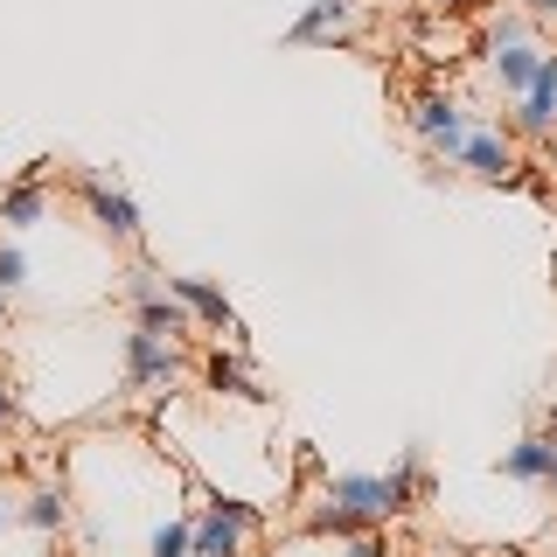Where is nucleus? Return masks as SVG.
Masks as SVG:
<instances>
[{
    "label": "nucleus",
    "instance_id": "f257e3e1",
    "mask_svg": "<svg viewBox=\"0 0 557 557\" xmlns=\"http://www.w3.org/2000/svg\"><path fill=\"white\" fill-rule=\"evenodd\" d=\"M126 307H133V321H139V327H153V335H168V342L196 335V313L174 300L168 278H161V272H147V265H133V272H126Z\"/></svg>",
    "mask_w": 557,
    "mask_h": 557
},
{
    "label": "nucleus",
    "instance_id": "f03ea898",
    "mask_svg": "<svg viewBox=\"0 0 557 557\" xmlns=\"http://www.w3.org/2000/svg\"><path fill=\"white\" fill-rule=\"evenodd\" d=\"M182 376V342L153 335V327H126V391H174Z\"/></svg>",
    "mask_w": 557,
    "mask_h": 557
},
{
    "label": "nucleus",
    "instance_id": "7ed1b4c3",
    "mask_svg": "<svg viewBox=\"0 0 557 557\" xmlns=\"http://www.w3.org/2000/svg\"><path fill=\"white\" fill-rule=\"evenodd\" d=\"M77 196H84V209H91V223H98V231L112 237V244H126V251H133V244H139V209H133L126 188H119V182H104L98 168H77Z\"/></svg>",
    "mask_w": 557,
    "mask_h": 557
},
{
    "label": "nucleus",
    "instance_id": "20e7f679",
    "mask_svg": "<svg viewBox=\"0 0 557 557\" xmlns=\"http://www.w3.org/2000/svg\"><path fill=\"white\" fill-rule=\"evenodd\" d=\"M411 133L425 139L440 161H453V153H460V139H467V104L453 98V91H425V98L411 104Z\"/></svg>",
    "mask_w": 557,
    "mask_h": 557
},
{
    "label": "nucleus",
    "instance_id": "39448f33",
    "mask_svg": "<svg viewBox=\"0 0 557 557\" xmlns=\"http://www.w3.org/2000/svg\"><path fill=\"white\" fill-rule=\"evenodd\" d=\"M509 133H522V139H550V133H557V57H550V49H544V63H536L530 91L516 98Z\"/></svg>",
    "mask_w": 557,
    "mask_h": 557
},
{
    "label": "nucleus",
    "instance_id": "423d86ee",
    "mask_svg": "<svg viewBox=\"0 0 557 557\" xmlns=\"http://www.w3.org/2000/svg\"><path fill=\"white\" fill-rule=\"evenodd\" d=\"M453 168H467L474 182H516V147L502 126H467L460 153H453Z\"/></svg>",
    "mask_w": 557,
    "mask_h": 557
},
{
    "label": "nucleus",
    "instance_id": "0eeeda50",
    "mask_svg": "<svg viewBox=\"0 0 557 557\" xmlns=\"http://www.w3.org/2000/svg\"><path fill=\"white\" fill-rule=\"evenodd\" d=\"M356 14H362V0H313V8L300 14V22L286 28V42H293V49L348 42V35H356Z\"/></svg>",
    "mask_w": 557,
    "mask_h": 557
},
{
    "label": "nucleus",
    "instance_id": "6e6552de",
    "mask_svg": "<svg viewBox=\"0 0 557 557\" xmlns=\"http://www.w3.org/2000/svg\"><path fill=\"white\" fill-rule=\"evenodd\" d=\"M168 293H174V300H182L188 313H196L202 327H216L223 342H237V348H244V321H237V307L223 300V286H209V278H168Z\"/></svg>",
    "mask_w": 557,
    "mask_h": 557
},
{
    "label": "nucleus",
    "instance_id": "1a4fd4ad",
    "mask_svg": "<svg viewBox=\"0 0 557 557\" xmlns=\"http://www.w3.org/2000/svg\"><path fill=\"white\" fill-rule=\"evenodd\" d=\"M327 502L356 509L362 522H391V516H397V502H391V481H383V474H335V481H327Z\"/></svg>",
    "mask_w": 557,
    "mask_h": 557
},
{
    "label": "nucleus",
    "instance_id": "9d476101",
    "mask_svg": "<svg viewBox=\"0 0 557 557\" xmlns=\"http://www.w3.org/2000/svg\"><path fill=\"white\" fill-rule=\"evenodd\" d=\"M202 383H209L216 397H237V405H265V383L244 370L237 342H231V348H209V356H202Z\"/></svg>",
    "mask_w": 557,
    "mask_h": 557
},
{
    "label": "nucleus",
    "instance_id": "9b49d317",
    "mask_svg": "<svg viewBox=\"0 0 557 557\" xmlns=\"http://www.w3.org/2000/svg\"><path fill=\"white\" fill-rule=\"evenodd\" d=\"M188 557H244V530L223 509H202L188 522Z\"/></svg>",
    "mask_w": 557,
    "mask_h": 557
},
{
    "label": "nucleus",
    "instance_id": "f8f14e48",
    "mask_svg": "<svg viewBox=\"0 0 557 557\" xmlns=\"http://www.w3.org/2000/svg\"><path fill=\"white\" fill-rule=\"evenodd\" d=\"M502 474L522 487H550V432H522V440L502 453Z\"/></svg>",
    "mask_w": 557,
    "mask_h": 557
},
{
    "label": "nucleus",
    "instance_id": "ddd939ff",
    "mask_svg": "<svg viewBox=\"0 0 557 557\" xmlns=\"http://www.w3.org/2000/svg\"><path fill=\"white\" fill-rule=\"evenodd\" d=\"M42 216H49V188H42V174H28V182L0 188V231H35Z\"/></svg>",
    "mask_w": 557,
    "mask_h": 557
},
{
    "label": "nucleus",
    "instance_id": "4468645a",
    "mask_svg": "<svg viewBox=\"0 0 557 557\" xmlns=\"http://www.w3.org/2000/svg\"><path fill=\"white\" fill-rule=\"evenodd\" d=\"M383 481H391V502H397V516H405V509H418V502L432 495V474H425V446H405V453H397V467H391Z\"/></svg>",
    "mask_w": 557,
    "mask_h": 557
},
{
    "label": "nucleus",
    "instance_id": "2eb2a0df",
    "mask_svg": "<svg viewBox=\"0 0 557 557\" xmlns=\"http://www.w3.org/2000/svg\"><path fill=\"white\" fill-rule=\"evenodd\" d=\"M536 63H544V49H536V42H516V49H487V70H495V84H502L509 98H522V91H530Z\"/></svg>",
    "mask_w": 557,
    "mask_h": 557
},
{
    "label": "nucleus",
    "instance_id": "dca6fc26",
    "mask_svg": "<svg viewBox=\"0 0 557 557\" xmlns=\"http://www.w3.org/2000/svg\"><path fill=\"white\" fill-rule=\"evenodd\" d=\"M14 516H22L28 530H42V536H63L70 530V495H63V487H35Z\"/></svg>",
    "mask_w": 557,
    "mask_h": 557
},
{
    "label": "nucleus",
    "instance_id": "f3484780",
    "mask_svg": "<svg viewBox=\"0 0 557 557\" xmlns=\"http://www.w3.org/2000/svg\"><path fill=\"white\" fill-rule=\"evenodd\" d=\"M307 530L313 536H356V530H376V522H362L356 509H342V502H321V509L307 516Z\"/></svg>",
    "mask_w": 557,
    "mask_h": 557
},
{
    "label": "nucleus",
    "instance_id": "a211bd4d",
    "mask_svg": "<svg viewBox=\"0 0 557 557\" xmlns=\"http://www.w3.org/2000/svg\"><path fill=\"white\" fill-rule=\"evenodd\" d=\"M28 286V251L22 244H0V293H22Z\"/></svg>",
    "mask_w": 557,
    "mask_h": 557
},
{
    "label": "nucleus",
    "instance_id": "6ab92c4d",
    "mask_svg": "<svg viewBox=\"0 0 557 557\" xmlns=\"http://www.w3.org/2000/svg\"><path fill=\"white\" fill-rule=\"evenodd\" d=\"M147 557H188V522H161L147 536Z\"/></svg>",
    "mask_w": 557,
    "mask_h": 557
},
{
    "label": "nucleus",
    "instance_id": "aec40b11",
    "mask_svg": "<svg viewBox=\"0 0 557 557\" xmlns=\"http://www.w3.org/2000/svg\"><path fill=\"white\" fill-rule=\"evenodd\" d=\"M530 14H502V22L495 28H487V49H516V42H530Z\"/></svg>",
    "mask_w": 557,
    "mask_h": 557
},
{
    "label": "nucleus",
    "instance_id": "412c9836",
    "mask_svg": "<svg viewBox=\"0 0 557 557\" xmlns=\"http://www.w3.org/2000/svg\"><path fill=\"white\" fill-rule=\"evenodd\" d=\"M348 544V557H391V544H383L376 530H356V536H342Z\"/></svg>",
    "mask_w": 557,
    "mask_h": 557
},
{
    "label": "nucleus",
    "instance_id": "4be33fe9",
    "mask_svg": "<svg viewBox=\"0 0 557 557\" xmlns=\"http://www.w3.org/2000/svg\"><path fill=\"white\" fill-rule=\"evenodd\" d=\"M522 14H530V22H550V28H557V0H522Z\"/></svg>",
    "mask_w": 557,
    "mask_h": 557
},
{
    "label": "nucleus",
    "instance_id": "5701e85b",
    "mask_svg": "<svg viewBox=\"0 0 557 557\" xmlns=\"http://www.w3.org/2000/svg\"><path fill=\"white\" fill-rule=\"evenodd\" d=\"M0 425H22V405L8 397V383H0Z\"/></svg>",
    "mask_w": 557,
    "mask_h": 557
},
{
    "label": "nucleus",
    "instance_id": "b1692460",
    "mask_svg": "<svg viewBox=\"0 0 557 557\" xmlns=\"http://www.w3.org/2000/svg\"><path fill=\"white\" fill-rule=\"evenodd\" d=\"M544 432H550V487H557V411H550V425H544Z\"/></svg>",
    "mask_w": 557,
    "mask_h": 557
},
{
    "label": "nucleus",
    "instance_id": "393cba45",
    "mask_svg": "<svg viewBox=\"0 0 557 557\" xmlns=\"http://www.w3.org/2000/svg\"><path fill=\"white\" fill-rule=\"evenodd\" d=\"M425 8H440V14H460V8H474V0H425Z\"/></svg>",
    "mask_w": 557,
    "mask_h": 557
},
{
    "label": "nucleus",
    "instance_id": "a878e982",
    "mask_svg": "<svg viewBox=\"0 0 557 557\" xmlns=\"http://www.w3.org/2000/svg\"><path fill=\"white\" fill-rule=\"evenodd\" d=\"M8 522H14V509H8V495H0V530H8Z\"/></svg>",
    "mask_w": 557,
    "mask_h": 557
},
{
    "label": "nucleus",
    "instance_id": "bb28decb",
    "mask_svg": "<svg viewBox=\"0 0 557 557\" xmlns=\"http://www.w3.org/2000/svg\"><path fill=\"white\" fill-rule=\"evenodd\" d=\"M0 321H8V293H0Z\"/></svg>",
    "mask_w": 557,
    "mask_h": 557
},
{
    "label": "nucleus",
    "instance_id": "cd10ccee",
    "mask_svg": "<svg viewBox=\"0 0 557 557\" xmlns=\"http://www.w3.org/2000/svg\"><path fill=\"white\" fill-rule=\"evenodd\" d=\"M0 432H8V425H0Z\"/></svg>",
    "mask_w": 557,
    "mask_h": 557
}]
</instances>
